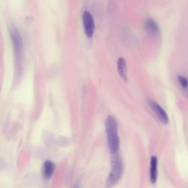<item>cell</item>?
<instances>
[{"mask_svg":"<svg viewBox=\"0 0 188 188\" xmlns=\"http://www.w3.org/2000/svg\"><path fill=\"white\" fill-rule=\"evenodd\" d=\"M10 34L13 44L14 54L16 56L22 55L23 43L20 32L16 27L11 25L9 28Z\"/></svg>","mask_w":188,"mask_h":188,"instance_id":"cell-2","label":"cell"},{"mask_svg":"<svg viewBox=\"0 0 188 188\" xmlns=\"http://www.w3.org/2000/svg\"><path fill=\"white\" fill-rule=\"evenodd\" d=\"M178 79L180 85H182L183 87L184 88L187 87L188 84L187 78L183 76H178Z\"/></svg>","mask_w":188,"mask_h":188,"instance_id":"cell-11","label":"cell"},{"mask_svg":"<svg viewBox=\"0 0 188 188\" xmlns=\"http://www.w3.org/2000/svg\"><path fill=\"white\" fill-rule=\"evenodd\" d=\"M109 149L111 153H117L119 147V139L118 134L107 135Z\"/></svg>","mask_w":188,"mask_h":188,"instance_id":"cell-8","label":"cell"},{"mask_svg":"<svg viewBox=\"0 0 188 188\" xmlns=\"http://www.w3.org/2000/svg\"><path fill=\"white\" fill-rule=\"evenodd\" d=\"M82 18L86 35L89 37H92L95 28L94 18L90 12L86 10L84 12Z\"/></svg>","mask_w":188,"mask_h":188,"instance_id":"cell-3","label":"cell"},{"mask_svg":"<svg viewBox=\"0 0 188 188\" xmlns=\"http://www.w3.org/2000/svg\"><path fill=\"white\" fill-rule=\"evenodd\" d=\"M117 68L119 76L125 82L128 81L127 75V64L126 61L123 57H120L117 61Z\"/></svg>","mask_w":188,"mask_h":188,"instance_id":"cell-9","label":"cell"},{"mask_svg":"<svg viewBox=\"0 0 188 188\" xmlns=\"http://www.w3.org/2000/svg\"><path fill=\"white\" fill-rule=\"evenodd\" d=\"M73 188H80L79 185L78 184H76L74 186Z\"/></svg>","mask_w":188,"mask_h":188,"instance_id":"cell-12","label":"cell"},{"mask_svg":"<svg viewBox=\"0 0 188 188\" xmlns=\"http://www.w3.org/2000/svg\"><path fill=\"white\" fill-rule=\"evenodd\" d=\"M151 167L150 169V180L152 183H155L157 179V158L156 157L153 156L151 158Z\"/></svg>","mask_w":188,"mask_h":188,"instance_id":"cell-10","label":"cell"},{"mask_svg":"<svg viewBox=\"0 0 188 188\" xmlns=\"http://www.w3.org/2000/svg\"><path fill=\"white\" fill-rule=\"evenodd\" d=\"M111 162L112 168L106 180V188H112L120 180L123 172L122 160L119 155L112 154Z\"/></svg>","mask_w":188,"mask_h":188,"instance_id":"cell-1","label":"cell"},{"mask_svg":"<svg viewBox=\"0 0 188 188\" xmlns=\"http://www.w3.org/2000/svg\"><path fill=\"white\" fill-rule=\"evenodd\" d=\"M55 165L54 163L50 160L46 161L44 162L43 167V174L46 180L51 179L54 173Z\"/></svg>","mask_w":188,"mask_h":188,"instance_id":"cell-7","label":"cell"},{"mask_svg":"<svg viewBox=\"0 0 188 188\" xmlns=\"http://www.w3.org/2000/svg\"><path fill=\"white\" fill-rule=\"evenodd\" d=\"M105 129L107 135L118 134V125L115 118L109 116L105 121Z\"/></svg>","mask_w":188,"mask_h":188,"instance_id":"cell-5","label":"cell"},{"mask_svg":"<svg viewBox=\"0 0 188 188\" xmlns=\"http://www.w3.org/2000/svg\"><path fill=\"white\" fill-rule=\"evenodd\" d=\"M144 28L149 34L153 36H157L160 33L158 25L153 19H148L146 20L145 23Z\"/></svg>","mask_w":188,"mask_h":188,"instance_id":"cell-6","label":"cell"},{"mask_svg":"<svg viewBox=\"0 0 188 188\" xmlns=\"http://www.w3.org/2000/svg\"><path fill=\"white\" fill-rule=\"evenodd\" d=\"M149 103L150 106L157 115L161 122L164 124H167L169 122V118L165 111L155 102L151 101Z\"/></svg>","mask_w":188,"mask_h":188,"instance_id":"cell-4","label":"cell"}]
</instances>
